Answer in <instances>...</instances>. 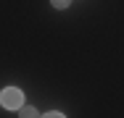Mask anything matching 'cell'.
Wrapping results in <instances>:
<instances>
[{
    "instance_id": "obj_2",
    "label": "cell",
    "mask_w": 124,
    "mask_h": 118,
    "mask_svg": "<svg viewBox=\"0 0 124 118\" xmlns=\"http://www.w3.org/2000/svg\"><path fill=\"white\" fill-rule=\"evenodd\" d=\"M19 116H24V118H34V116H40V113H37L32 105H21V108H19Z\"/></svg>"
},
{
    "instance_id": "obj_3",
    "label": "cell",
    "mask_w": 124,
    "mask_h": 118,
    "mask_svg": "<svg viewBox=\"0 0 124 118\" xmlns=\"http://www.w3.org/2000/svg\"><path fill=\"white\" fill-rule=\"evenodd\" d=\"M50 3H53V8H58V11H63V8L71 5V0H50Z\"/></svg>"
},
{
    "instance_id": "obj_1",
    "label": "cell",
    "mask_w": 124,
    "mask_h": 118,
    "mask_svg": "<svg viewBox=\"0 0 124 118\" xmlns=\"http://www.w3.org/2000/svg\"><path fill=\"white\" fill-rule=\"evenodd\" d=\"M0 105L8 108V110H19V108L24 105V94H21V89H16V87L3 89V92H0Z\"/></svg>"
}]
</instances>
